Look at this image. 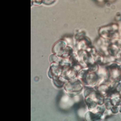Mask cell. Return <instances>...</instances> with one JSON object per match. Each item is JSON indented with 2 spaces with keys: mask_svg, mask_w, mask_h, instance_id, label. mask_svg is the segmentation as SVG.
<instances>
[{
  "mask_svg": "<svg viewBox=\"0 0 121 121\" xmlns=\"http://www.w3.org/2000/svg\"><path fill=\"white\" fill-rule=\"evenodd\" d=\"M86 36V33L85 30H82V29H79V30H77L75 32V35H74V40L75 43L76 42H78L79 40H82Z\"/></svg>",
  "mask_w": 121,
  "mask_h": 121,
  "instance_id": "7",
  "label": "cell"
},
{
  "mask_svg": "<svg viewBox=\"0 0 121 121\" xmlns=\"http://www.w3.org/2000/svg\"><path fill=\"white\" fill-rule=\"evenodd\" d=\"M85 86L79 79L73 80V81H67L63 86V89L65 93L70 95H77L80 94L83 91Z\"/></svg>",
  "mask_w": 121,
  "mask_h": 121,
  "instance_id": "1",
  "label": "cell"
},
{
  "mask_svg": "<svg viewBox=\"0 0 121 121\" xmlns=\"http://www.w3.org/2000/svg\"><path fill=\"white\" fill-rule=\"evenodd\" d=\"M91 44H92V42H91V39L86 36L82 40L75 43V48L78 50H86L87 47L91 45Z\"/></svg>",
  "mask_w": 121,
  "mask_h": 121,
  "instance_id": "4",
  "label": "cell"
},
{
  "mask_svg": "<svg viewBox=\"0 0 121 121\" xmlns=\"http://www.w3.org/2000/svg\"><path fill=\"white\" fill-rule=\"evenodd\" d=\"M72 68L73 69V70H75L76 72H77L78 73H80V72L82 71V69H83L82 68V66L81 65H80L79 63H76V64H73V65L71 66Z\"/></svg>",
  "mask_w": 121,
  "mask_h": 121,
  "instance_id": "10",
  "label": "cell"
},
{
  "mask_svg": "<svg viewBox=\"0 0 121 121\" xmlns=\"http://www.w3.org/2000/svg\"><path fill=\"white\" fill-rule=\"evenodd\" d=\"M67 47H68V45L65 44V42L61 39V40H58L57 42L54 44L53 47H52V53L57 54V55L62 56L65 53Z\"/></svg>",
  "mask_w": 121,
  "mask_h": 121,
  "instance_id": "3",
  "label": "cell"
},
{
  "mask_svg": "<svg viewBox=\"0 0 121 121\" xmlns=\"http://www.w3.org/2000/svg\"><path fill=\"white\" fill-rule=\"evenodd\" d=\"M39 80V77H36V78H35V81H38Z\"/></svg>",
  "mask_w": 121,
  "mask_h": 121,
  "instance_id": "18",
  "label": "cell"
},
{
  "mask_svg": "<svg viewBox=\"0 0 121 121\" xmlns=\"http://www.w3.org/2000/svg\"><path fill=\"white\" fill-rule=\"evenodd\" d=\"M61 59H62V56H60L55 53H52V55L49 56V61L51 64H60Z\"/></svg>",
  "mask_w": 121,
  "mask_h": 121,
  "instance_id": "9",
  "label": "cell"
},
{
  "mask_svg": "<svg viewBox=\"0 0 121 121\" xmlns=\"http://www.w3.org/2000/svg\"><path fill=\"white\" fill-rule=\"evenodd\" d=\"M115 19H116V20L117 22H119V21H121V14L120 12H118L116 14V15L115 16Z\"/></svg>",
  "mask_w": 121,
  "mask_h": 121,
  "instance_id": "15",
  "label": "cell"
},
{
  "mask_svg": "<svg viewBox=\"0 0 121 121\" xmlns=\"http://www.w3.org/2000/svg\"><path fill=\"white\" fill-rule=\"evenodd\" d=\"M119 107H120V113H121V103L119 105Z\"/></svg>",
  "mask_w": 121,
  "mask_h": 121,
  "instance_id": "17",
  "label": "cell"
},
{
  "mask_svg": "<svg viewBox=\"0 0 121 121\" xmlns=\"http://www.w3.org/2000/svg\"><path fill=\"white\" fill-rule=\"evenodd\" d=\"M99 36H101L102 38L108 39L110 37V35L112 33L111 26L110 25H107V26L101 27L99 29Z\"/></svg>",
  "mask_w": 121,
  "mask_h": 121,
  "instance_id": "5",
  "label": "cell"
},
{
  "mask_svg": "<svg viewBox=\"0 0 121 121\" xmlns=\"http://www.w3.org/2000/svg\"><path fill=\"white\" fill-rule=\"evenodd\" d=\"M56 0H43V4L47 5V6H49L52 5L53 3H55Z\"/></svg>",
  "mask_w": 121,
  "mask_h": 121,
  "instance_id": "13",
  "label": "cell"
},
{
  "mask_svg": "<svg viewBox=\"0 0 121 121\" xmlns=\"http://www.w3.org/2000/svg\"><path fill=\"white\" fill-rule=\"evenodd\" d=\"M120 49V47L116 44V43H113V44H110L108 46V52L110 55L115 56L117 55V53L119 52Z\"/></svg>",
  "mask_w": 121,
  "mask_h": 121,
  "instance_id": "6",
  "label": "cell"
},
{
  "mask_svg": "<svg viewBox=\"0 0 121 121\" xmlns=\"http://www.w3.org/2000/svg\"><path fill=\"white\" fill-rule=\"evenodd\" d=\"M115 90H116L117 92H119V93H120V91H121V81H120V82H117L116 87H115Z\"/></svg>",
  "mask_w": 121,
  "mask_h": 121,
  "instance_id": "14",
  "label": "cell"
},
{
  "mask_svg": "<svg viewBox=\"0 0 121 121\" xmlns=\"http://www.w3.org/2000/svg\"><path fill=\"white\" fill-rule=\"evenodd\" d=\"M62 40L65 42V44H67L68 46L71 47V48H74L75 47V40H74V37L72 36H65L62 37Z\"/></svg>",
  "mask_w": 121,
  "mask_h": 121,
  "instance_id": "8",
  "label": "cell"
},
{
  "mask_svg": "<svg viewBox=\"0 0 121 121\" xmlns=\"http://www.w3.org/2000/svg\"><path fill=\"white\" fill-rule=\"evenodd\" d=\"M111 111L113 113V115H116L118 113H120V107L119 106H116V105H113L112 107L111 108Z\"/></svg>",
  "mask_w": 121,
  "mask_h": 121,
  "instance_id": "12",
  "label": "cell"
},
{
  "mask_svg": "<svg viewBox=\"0 0 121 121\" xmlns=\"http://www.w3.org/2000/svg\"><path fill=\"white\" fill-rule=\"evenodd\" d=\"M110 26H111V28H112V32H119V30H120V27H119L118 23H112L110 24Z\"/></svg>",
  "mask_w": 121,
  "mask_h": 121,
  "instance_id": "11",
  "label": "cell"
},
{
  "mask_svg": "<svg viewBox=\"0 0 121 121\" xmlns=\"http://www.w3.org/2000/svg\"><path fill=\"white\" fill-rule=\"evenodd\" d=\"M62 70H63V67L60 64H51V66L48 72V76L49 77V78L53 80L61 75Z\"/></svg>",
  "mask_w": 121,
  "mask_h": 121,
  "instance_id": "2",
  "label": "cell"
},
{
  "mask_svg": "<svg viewBox=\"0 0 121 121\" xmlns=\"http://www.w3.org/2000/svg\"><path fill=\"white\" fill-rule=\"evenodd\" d=\"M96 3H98L99 4H104L107 2V0H95Z\"/></svg>",
  "mask_w": 121,
  "mask_h": 121,
  "instance_id": "16",
  "label": "cell"
}]
</instances>
